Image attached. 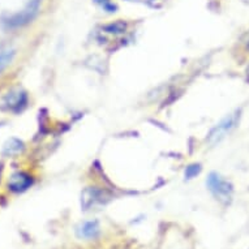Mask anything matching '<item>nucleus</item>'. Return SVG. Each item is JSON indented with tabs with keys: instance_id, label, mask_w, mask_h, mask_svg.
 Returning a JSON list of instances; mask_svg holds the SVG:
<instances>
[{
	"instance_id": "f8f14e48",
	"label": "nucleus",
	"mask_w": 249,
	"mask_h": 249,
	"mask_svg": "<svg viewBox=\"0 0 249 249\" xmlns=\"http://www.w3.org/2000/svg\"><path fill=\"white\" fill-rule=\"evenodd\" d=\"M95 3H98V4H101L102 7H105L106 9H108L110 12H112V9H115V7L110 3V0H94Z\"/></svg>"
},
{
	"instance_id": "f257e3e1",
	"label": "nucleus",
	"mask_w": 249,
	"mask_h": 249,
	"mask_svg": "<svg viewBox=\"0 0 249 249\" xmlns=\"http://www.w3.org/2000/svg\"><path fill=\"white\" fill-rule=\"evenodd\" d=\"M206 185H208L209 191L213 193V196L215 197L219 202L225 205L231 202L233 193V185L230 183L229 180L223 179L216 172H212V174H209L208 179H206Z\"/></svg>"
},
{
	"instance_id": "1a4fd4ad",
	"label": "nucleus",
	"mask_w": 249,
	"mask_h": 249,
	"mask_svg": "<svg viewBox=\"0 0 249 249\" xmlns=\"http://www.w3.org/2000/svg\"><path fill=\"white\" fill-rule=\"evenodd\" d=\"M128 25L127 22L124 21H115V22H111V24H107L103 26V30L108 34H115V36H119V34H124L125 30H127Z\"/></svg>"
},
{
	"instance_id": "6e6552de",
	"label": "nucleus",
	"mask_w": 249,
	"mask_h": 249,
	"mask_svg": "<svg viewBox=\"0 0 249 249\" xmlns=\"http://www.w3.org/2000/svg\"><path fill=\"white\" fill-rule=\"evenodd\" d=\"M24 150V142L18 139H9L7 142L4 143L3 147V154L8 155V157H13V155L20 154L21 151Z\"/></svg>"
},
{
	"instance_id": "39448f33",
	"label": "nucleus",
	"mask_w": 249,
	"mask_h": 249,
	"mask_svg": "<svg viewBox=\"0 0 249 249\" xmlns=\"http://www.w3.org/2000/svg\"><path fill=\"white\" fill-rule=\"evenodd\" d=\"M38 7H39V0H33L30 4L28 5V8H25L24 11L16 16H13L12 18L8 20V25L12 26V28H16V26H21V25L28 24L29 21H32L34 18V16L37 15Z\"/></svg>"
},
{
	"instance_id": "0eeeda50",
	"label": "nucleus",
	"mask_w": 249,
	"mask_h": 249,
	"mask_svg": "<svg viewBox=\"0 0 249 249\" xmlns=\"http://www.w3.org/2000/svg\"><path fill=\"white\" fill-rule=\"evenodd\" d=\"M99 223L97 221H88L80 225L76 233L80 239H95L99 235Z\"/></svg>"
},
{
	"instance_id": "9d476101",
	"label": "nucleus",
	"mask_w": 249,
	"mask_h": 249,
	"mask_svg": "<svg viewBox=\"0 0 249 249\" xmlns=\"http://www.w3.org/2000/svg\"><path fill=\"white\" fill-rule=\"evenodd\" d=\"M15 53H16L15 50H5V51L0 53V73L12 63Z\"/></svg>"
},
{
	"instance_id": "20e7f679",
	"label": "nucleus",
	"mask_w": 249,
	"mask_h": 249,
	"mask_svg": "<svg viewBox=\"0 0 249 249\" xmlns=\"http://www.w3.org/2000/svg\"><path fill=\"white\" fill-rule=\"evenodd\" d=\"M28 103V95L24 90H13L11 93L5 95L4 101H3V107L5 110L13 111V112H18L26 106Z\"/></svg>"
},
{
	"instance_id": "9b49d317",
	"label": "nucleus",
	"mask_w": 249,
	"mask_h": 249,
	"mask_svg": "<svg viewBox=\"0 0 249 249\" xmlns=\"http://www.w3.org/2000/svg\"><path fill=\"white\" fill-rule=\"evenodd\" d=\"M200 172H201L200 163L189 164L188 167L185 168V178H187V179H193V178H196Z\"/></svg>"
},
{
	"instance_id": "423d86ee",
	"label": "nucleus",
	"mask_w": 249,
	"mask_h": 249,
	"mask_svg": "<svg viewBox=\"0 0 249 249\" xmlns=\"http://www.w3.org/2000/svg\"><path fill=\"white\" fill-rule=\"evenodd\" d=\"M33 184V178L26 172H16L11 176L8 181V188L15 193H22L28 191Z\"/></svg>"
},
{
	"instance_id": "7ed1b4c3",
	"label": "nucleus",
	"mask_w": 249,
	"mask_h": 249,
	"mask_svg": "<svg viewBox=\"0 0 249 249\" xmlns=\"http://www.w3.org/2000/svg\"><path fill=\"white\" fill-rule=\"evenodd\" d=\"M236 123H237V114H232V115H229V116H226V118L219 123V124H216L215 127L209 132L206 141H208L210 145H215V143H218L221 140L225 139V136L227 135L231 129L235 128Z\"/></svg>"
},
{
	"instance_id": "f03ea898",
	"label": "nucleus",
	"mask_w": 249,
	"mask_h": 249,
	"mask_svg": "<svg viewBox=\"0 0 249 249\" xmlns=\"http://www.w3.org/2000/svg\"><path fill=\"white\" fill-rule=\"evenodd\" d=\"M111 200V195L106 189L98 187H88L81 193V206L84 210H90L98 205H105Z\"/></svg>"
}]
</instances>
